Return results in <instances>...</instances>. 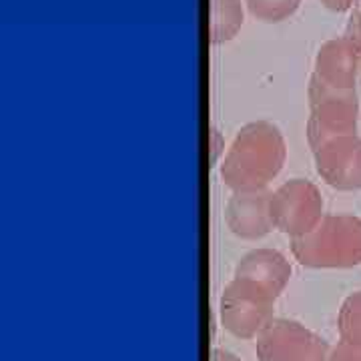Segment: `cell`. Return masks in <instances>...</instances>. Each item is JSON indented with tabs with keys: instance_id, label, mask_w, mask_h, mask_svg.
Returning a JSON list of instances; mask_svg holds the SVG:
<instances>
[{
	"instance_id": "cell-1",
	"label": "cell",
	"mask_w": 361,
	"mask_h": 361,
	"mask_svg": "<svg viewBox=\"0 0 361 361\" xmlns=\"http://www.w3.org/2000/svg\"><path fill=\"white\" fill-rule=\"evenodd\" d=\"M287 159L281 129L269 121H253L235 135L223 155L219 175L231 191H261L279 173Z\"/></svg>"
},
{
	"instance_id": "cell-2",
	"label": "cell",
	"mask_w": 361,
	"mask_h": 361,
	"mask_svg": "<svg viewBox=\"0 0 361 361\" xmlns=\"http://www.w3.org/2000/svg\"><path fill=\"white\" fill-rule=\"evenodd\" d=\"M293 257L311 269H349L361 265V217L323 215L319 225L291 239Z\"/></svg>"
},
{
	"instance_id": "cell-3",
	"label": "cell",
	"mask_w": 361,
	"mask_h": 361,
	"mask_svg": "<svg viewBox=\"0 0 361 361\" xmlns=\"http://www.w3.org/2000/svg\"><path fill=\"white\" fill-rule=\"evenodd\" d=\"M307 94L311 113L305 133L311 151L334 137L357 133L360 101L355 90L334 89L311 75Z\"/></svg>"
},
{
	"instance_id": "cell-4",
	"label": "cell",
	"mask_w": 361,
	"mask_h": 361,
	"mask_svg": "<svg viewBox=\"0 0 361 361\" xmlns=\"http://www.w3.org/2000/svg\"><path fill=\"white\" fill-rule=\"evenodd\" d=\"M271 219L277 231L291 239L313 231L323 219V197L315 183L307 179L285 180L271 191Z\"/></svg>"
},
{
	"instance_id": "cell-5",
	"label": "cell",
	"mask_w": 361,
	"mask_h": 361,
	"mask_svg": "<svg viewBox=\"0 0 361 361\" xmlns=\"http://www.w3.org/2000/svg\"><path fill=\"white\" fill-rule=\"evenodd\" d=\"M259 361H331V345L293 319H271L257 336Z\"/></svg>"
},
{
	"instance_id": "cell-6",
	"label": "cell",
	"mask_w": 361,
	"mask_h": 361,
	"mask_svg": "<svg viewBox=\"0 0 361 361\" xmlns=\"http://www.w3.org/2000/svg\"><path fill=\"white\" fill-rule=\"evenodd\" d=\"M273 305L275 299L233 277L225 285L221 295V323L231 336L239 339H253L273 319Z\"/></svg>"
},
{
	"instance_id": "cell-7",
	"label": "cell",
	"mask_w": 361,
	"mask_h": 361,
	"mask_svg": "<svg viewBox=\"0 0 361 361\" xmlns=\"http://www.w3.org/2000/svg\"><path fill=\"white\" fill-rule=\"evenodd\" d=\"M317 175L337 191L361 189V137L341 135L311 151Z\"/></svg>"
},
{
	"instance_id": "cell-8",
	"label": "cell",
	"mask_w": 361,
	"mask_h": 361,
	"mask_svg": "<svg viewBox=\"0 0 361 361\" xmlns=\"http://www.w3.org/2000/svg\"><path fill=\"white\" fill-rule=\"evenodd\" d=\"M271 191H233L225 207V223L233 235L245 241L267 237L275 227L269 211Z\"/></svg>"
},
{
	"instance_id": "cell-9",
	"label": "cell",
	"mask_w": 361,
	"mask_h": 361,
	"mask_svg": "<svg viewBox=\"0 0 361 361\" xmlns=\"http://www.w3.org/2000/svg\"><path fill=\"white\" fill-rule=\"evenodd\" d=\"M233 277L255 287L271 299H277L291 279V263L281 251L261 247L239 259Z\"/></svg>"
},
{
	"instance_id": "cell-10",
	"label": "cell",
	"mask_w": 361,
	"mask_h": 361,
	"mask_svg": "<svg viewBox=\"0 0 361 361\" xmlns=\"http://www.w3.org/2000/svg\"><path fill=\"white\" fill-rule=\"evenodd\" d=\"M361 68V54L348 37L325 40L317 51L313 75L334 89L355 90Z\"/></svg>"
},
{
	"instance_id": "cell-11",
	"label": "cell",
	"mask_w": 361,
	"mask_h": 361,
	"mask_svg": "<svg viewBox=\"0 0 361 361\" xmlns=\"http://www.w3.org/2000/svg\"><path fill=\"white\" fill-rule=\"evenodd\" d=\"M243 4L241 0H211V42L225 44L237 37L243 26Z\"/></svg>"
},
{
	"instance_id": "cell-12",
	"label": "cell",
	"mask_w": 361,
	"mask_h": 361,
	"mask_svg": "<svg viewBox=\"0 0 361 361\" xmlns=\"http://www.w3.org/2000/svg\"><path fill=\"white\" fill-rule=\"evenodd\" d=\"M339 341L361 348V291H355L341 303L337 315Z\"/></svg>"
},
{
	"instance_id": "cell-13",
	"label": "cell",
	"mask_w": 361,
	"mask_h": 361,
	"mask_svg": "<svg viewBox=\"0 0 361 361\" xmlns=\"http://www.w3.org/2000/svg\"><path fill=\"white\" fill-rule=\"evenodd\" d=\"M249 14L261 23H283L299 11L301 0H243Z\"/></svg>"
},
{
	"instance_id": "cell-14",
	"label": "cell",
	"mask_w": 361,
	"mask_h": 361,
	"mask_svg": "<svg viewBox=\"0 0 361 361\" xmlns=\"http://www.w3.org/2000/svg\"><path fill=\"white\" fill-rule=\"evenodd\" d=\"M331 361H361V348L339 341L331 349Z\"/></svg>"
},
{
	"instance_id": "cell-15",
	"label": "cell",
	"mask_w": 361,
	"mask_h": 361,
	"mask_svg": "<svg viewBox=\"0 0 361 361\" xmlns=\"http://www.w3.org/2000/svg\"><path fill=\"white\" fill-rule=\"evenodd\" d=\"M353 44H355V49L360 51L361 54V11L353 14V18H351V23H349L348 28V35H345Z\"/></svg>"
},
{
	"instance_id": "cell-16",
	"label": "cell",
	"mask_w": 361,
	"mask_h": 361,
	"mask_svg": "<svg viewBox=\"0 0 361 361\" xmlns=\"http://www.w3.org/2000/svg\"><path fill=\"white\" fill-rule=\"evenodd\" d=\"M360 0H322V4L327 11H334V13H345L351 11Z\"/></svg>"
},
{
	"instance_id": "cell-17",
	"label": "cell",
	"mask_w": 361,
	"mask_h": 361,
	"mask_svg": "<svg viewBox=\"0 0 361 361\" xmlns=\"http://www.w3.org/2000/svg\"><path fill=\"white\" fill-rule=\"evenodd\" d=\"M211 149H213V163H217L221 155H225V141L221 137V133L215 127H211Z\"/></svg>"
},
{
	"instance_id": "cell-18",
	"label": "cell",
	"mask_w": 361,
	"mask_h": 361,
	"mask_svg": "<svg viewBox=\"0 0 361 361\" xmlns=\"http://www.w3.org/2000/svg\"><path fill=\"white\" fill-rule=\"evenodd\" d=\"M211 361H241L235 353L231 351H225V349H213V357Z\"/></svg>"
}]
</instances>
